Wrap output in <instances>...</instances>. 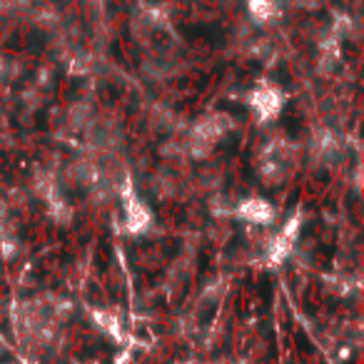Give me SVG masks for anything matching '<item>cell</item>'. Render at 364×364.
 Instances as JSON below:
<instances>
[{"label": "cell", "mask_w": 364, "mask_h": 364, "mask_svg": "<svg viewBox=\"0 0 364 364\" xmlns=\"http://www.w3.org/2000/svg\"><path fill=\"white\" fill-rule=\"evenodd\" d=\"M235 218L247 225H255V228H269L277 220V210L264 198H245L237 200V205H235Z\"/></svg>", "instance_id": "obj_5"}, {"label": "cell", "mask_w": 364, "mask_h": 364, "mask_svg": "<svg viewBox=\"0 0 364 364\" xmlns=\"http://www.w3.org/2000/svg\"><path fill=\"white\" fill-rule=\"evenodd\" d=\"M21 250V240H18V232L11 228V225H3L0 228V255L6 259L16 257V252Z\"/></svg>", "instance_id": "obj_15"}, {"label": "cell", "mask_w": 364, "mask_h": 364, "mask_svg": "<svg viewBox=\"0 0 364 364\" xmlns=\"http://www.w3.org/2000/svg\"><path fill=\"white\" fill-rule=\"evenodd\" d=\"M235 205H237V200H232V195L228 193H218L210 198V210H213L215 218H235Z\"/></svg>", "instance_id": "obj_14"}, {"label": "cell", "mask_w": 364, "mask_h": 364, "mask_svg": "<svg viewBox=\"0 0 364 364\" xmlns=\"http://www.w3.org/2000/svg\"><path fill=\"white\" fill-rule=\"evenodd\" d=\"M235 130V117L230 112L215 110L208 115L198 117L193 125H188L180 142L182 155L193 157V160H205L215 152L223 137H228Z\"/></svg>", "instance_id": "obj_1"}, {"label": "cell", "mask_w": 364, "mask_h": 364, "mask_svg": "<svg viewBox=\"0 0 364 364\" xmlns=\"http://www.w3.org/2000/svg\"><path fill=\"white\" fill-rule=\"evenodd\" d=\"M177 364H195V362H177Z\"/></svg>", "instance_id": "obj_19"}, {"label": "cell", "mask_w": 364, "mask_h": 364, "mask_svg": "<svg viewBox=\"0 0 364 364\" xmlns=\"http://www.w3.org/2000/svg\"><path fill=\"white\" fill-rule=\"evenodd\" d=\"M95 110H92L90 102L80 100V102H73L70 107H68V127L75 132H85L87 127L95 122Z\"/></svg>", "instance_id": "obj_12"}, {"label": "cell", "mask_w": 364, "mask_h": 364, "mask_svg": "<svg viewBox=\"0 0 364 364\" xmlns=\"http://www.w3.org/2000/svg\"><path fill=\"white\" fill-rule=\"evenodd\" d=\"M299 230H302V213H294L292 218L264 242V262H267L269 267L282 264L284 259L294 252V247H297V242H299Z\"/></svg>", "instance_id": "obj_4"}, {"label": "cell", "mask_w": 364, "mask_h": 364, "mask_svg": "<svg viewBox=\"0 0 364 364\" xmlns=\"http://www.w3.org/2000/svg\"><path fill=\"white\" fill-rule=\"evenodd\" d=\"M117 200H120V205H122V232L132 235V237L150 232L152 225H155V215H152L150 205L137 195L132 182L122 190V195Z\"/></svg>", "instance_id": "obj_2"}, {"label": "cell", "mask_w": 364, "mask_h": 364, "mask_svg": "<svg viewBox=\"0 0 364 364\" xmlns=\"http://www.w3.org/2000/svg\"><path fill=\"white\" fill-rule=\"evenodd\" d=\"M115 364H135V362H132V357L125 352V354H120V357L115 359Z\"/></svg>", "instance_id": "obj_17"}, {"label": "cell", "mask_w": 364, "mask_h": 364, "mask_svg": "<svg viewBox=\"0 0 364 364\" xmlns=\"http://www.w3.org/2000/svg\"><path fill=\"white\" fill-rule=\"evenodd\" d=\"M31 21L36 23L38 31H58L63 23L60 18V11H58L55 6H50V3H36V6L31 8Z\"/></svg>", "instance_id": "obj_10"}, {"label": "cell", "mask_w": 364, "mask_h": 364, "mask_svg": "<svg viewBox=\"0 0 364 364\" xmlns=\"http://www.w3.org/2000/svg\"><path fill=\"white\" fill-rule=\"evenodd\" d=\"M97 175H100V165H97V157L92 155L75 157L65 167V180L70 182L73 188H80V190L90 188L92 182L97 180Z\"/></svg>", "instance_id": "obj_6"}, {"label": "cell", "mask_w": 364, "mask_h": 364, "mask_svg": "<svg viewBox=\"0 0 364 364\" xmlns=\"http://www.w3.org/2000/svg\"><path fill=\"white\" fill-rule=\"evenodd\" d=\"M31 190L41 203H46L55 193H60V182H58V177L50 170H38L31 180Z\"/></svg>", "instance_id": "obj_13"}, {"label": "cell", "mask_w": 364, "mask_h": 364, "mask_svg": "<svg viewBox=\"0 0 364 364\" xmlns=\"http://www.w3.org/2000/svg\"><path fill=\"white\" fill-rule=\"evenodd\" d=\"M354 287H357V282H354L349 274H332V277H327V289H332V292L339 294V297L349 294Z\"/></svg>", "instance_id": "obj_16"}, {"label": "cell", "mask_w": 364, "mask_h": 364, "mask_svg": "<svg viewBox=\"0 0 364 364\" xmlns=\"http://www.w3.org/2000/svg\"><path fill=\"white\" fill-rule=\"evenodd\" d=\"M247 105H250V110H252V115L257 117L262 125H269V122L279 120L284 105H287V95H284V90L279 85L262 80L247 95Z\"/></svg>", "instance_id": "obj_3"}, {"label": "cell", "mask_w": 364, "mask_h": 364, "mask_svg": "<svg viewBox=\"0 0 364 364\" xmlns=\"http://www.w3.org/2000/svg\"><path fill=\"white\" fill-rule=\"evenodd\" d=\"M6 352V342H3V337H0V354Z\"/></svg>", "instance_id": "obj_18"}, {"label": "cell", "mask_w": 364, "mask_h": 364, "mask_svg": "<svg viewBox=\"0 0 364 364\" xmlns=\"http://www.w3.org/2000/svg\"><path fill=\"white\" fill-rule=\"evenodd\" d=\"M92 322L100 329L102 334L112 339V342L122 344L125 342V324H122L120 314L112 312V309H92Z\"/></svg>", "instance_id": "obj_8"}, {"label": "cell", "mask_w": 364, "mask_h": 364, "mask_svg": "<svg viewBox=\"0 0 364 364\" xmlns=\"http://www.w3.org/2000/svg\"><path fill=\"white\" fill-rule=\"evenodd\" d=\"M46 213L48 218L53 220L55 225H70L73 218H75V208H73L70 203H68V198L63 193H55L50 200H46Z\"/></svg>", "instance_id": "obj_11"}, {"label": "cell", "mask_w": 364, "mask_h": 364, "mask_svg": "<svg viewBox=\"0 0 364 364\" xmlns=\"http://www.w3.org/2000/svg\"><path fill=\"white\" fill-rule=\"evenodd\" d=\"M339 150H342V142H339V137L334 135L329 127H319V130L314 132L312 142H309V152H312L314 162L334 160V157L339 155Z\"/></svg>", "instance_id": "obj_7"}, {"label": "cell", "mask_w": 364, "mask_h": 364, "mask_svg": "<svg viewBox=\"0 0 364 364\" xmlns=\"http://www.w3.org/2000/svg\"><path fill=\"white\" fill-rule=\"evenodd\" d=\"M247 16L257 26H272L282 16L279 0H247Z\"/></svg>", "instance_id": "obj_9"}]
</instances>
